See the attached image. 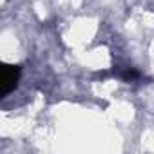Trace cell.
Segmentation results:
<instances>
[{
    "label": "cell",
    "mask_w": 154,
    "mask_h": 154,
    "mask_svg": "<svg viewBox=\"0 0 154 154\" xmlns=\"http://www.w3.org/2000/svg\"><path fill=\"white\" fill-rule=\"evenodd\" d=\"M20 80V67L18 65H4L2 69V98H6L8 94H11Z\"/></svg>",
    "instance_id": "6da1fadb"
},
{
    "label": "cell",
    "mask_w": 154,
    "mask_h": 154,
    "mask_svg": "<svg viewBox=\"0 0 154 154\" xmlns=\"http://www.w3.org/2000/svg\"><path fill=\"white\" fill-rule=\"evenodd\" d=\"M123 78H125V80H136V78H138V72H136L134 69H131V71H127V72L123 74Z\"/></svg>",
    "instance_id": "7a4b0ae2"
}]
</instances>
